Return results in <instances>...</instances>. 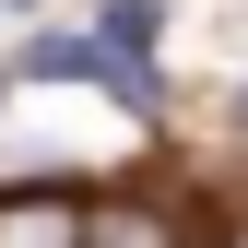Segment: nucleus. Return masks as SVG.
Returning <instances> with one entry per match:
<instances>
[{"instance_id":"obj_1","label":"nucleus","mask_w":248,"mask_h":248,"mask_svg":"<svg viewBox=\"0 0 248 248\" xmlns=\"http://www.w3.org/2000/svg\"><path fill=\"white\" fill-rule=\"evenodd\" d=\"M24 71H47V83H107L118 107L166 118V83H154V59H130V47H107V36H36V47H24Z\"/></svg>"},{"instance_id":"obj_4","label":"nucleus","mask_w":248,"mask_h":248,"mask_svg":"<svg viewBox=\"0 0 248 248\" xmlns=\"http://www.w3.org/2000/svg\"><path fill=\"white\" fill-rule=\"evenodd\" d=\"M154 24H166L154 0H118V12H107V47H130V59H142V47H154Z\"/></svg>"},{"instance_id":"obj_2","label":"nucleus","mask_w":248,"mask_h":248,"mask_svg":"<svg viewBox=\"0 0 248 248\" xmlns=\"http://www.w3.org/2000/svg\"><path fill=\"white\" fill-rule=\"evenodd\" d=\"M0 248H95V213H71L59 189H12L0 201Z\"/></svg>"},{"instance_id":"obj_6","label":"nucleus","mask_w":248,"mask_h":248,"mask_svg":"<svg viewBox=\"0 0 248 248\" xmlns=\"http://www.w3.org/2000/svg\"><path fill=\"white\" fill-rule=\"evenodd\" d=\"M236 248H248V236H236Z\"/></svg>"},{"instance_id":"obj_5","label":"nucleus","mask_w":248,"mask_h":248,"mask_svg":"<svg viewBox=\"0 0 248 248\" xmlns=\"http://www.w3.org/2000/svg\"><path fill=\"white\" fill-rule=\"evenodd\" d=\"M236 130H248V95H236Z\"/></svg>"},{"instance_id":"obj_3","label":"nucleus","mask_w":248,"mask_h":248,"mask_svg":"<svg viewBox=\"0 0 248 248\" xmlns=\"http://www.w3.org/2000/svg\"><path fill=\"white\" fill-rule=\"evenodd\" d=\"M95 248H177V236L154 225L142 201H107V213H95Z\"/></svg>"}]
</instances>
